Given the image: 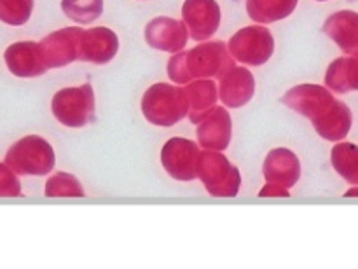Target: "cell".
Masks as SVG:
<instances>
[{"mask_svg":"<svg viewBox=\"0 0 358 269\" xmlns=\"http://www.w3.org/2000/svg\"><path fill=\"white\" fill-rule=\"evenodd\" d=\"M140 108L147 122L159 128H171L189 115L185 86L170 82L152 84L143 93Z\"/></svg>","mask_w":358,"mask_h":269,"instance_id":"cell-1","label":"cell"},{"mask_svg":"<svg viewBox=\"0 0 358 269\" xmlns=\"http://www.w3.org/2000/svg\"><path fill=\"white\" fill-rule=\"evenodd\" d=\"M3 161L20 177H45L55 170L56 154L45 138L27 135L9 147Z\"/></svg>","mask_w":358,"mask_h":269,"instance_id":"cell-2","label":"cell"},{"mask_svg":"<svg viewBox=\"0 0 358 269\" xmlns=\"http://www.w3.org/2000/svg\"><path fill=\"white\" fill-rule=\"evenodd\" d=\"M51 112L59 124L79 129L96 119V100L90 82L63 87L51 100Z\"/></svg>","mask_w":358,"mask_h":269,"instance_id":"cell-3","label":"cell"},{"mask_svg":"<svg viewBox=\"0 0 358 269\" xmlns=\"http://www.w3.org/2000/svg\"><path fill=\"white\" fill-rule=\"evenodd\" d=\"M198 178L212 198H236L241 189L240 168L234 166L220 150H201Z\"/></svg>","mask_w":358,"mask_h":269,"instance_id":"cell-4","label":"cell"},{"mask_svg":"<svg viewBox=\"0 0 358 269\" xmlns=\"http://www.w3.org/2000/svg\"><path fill=\"white\" fill-rule=\"evenodd\" d=\"M231 56L247 66H261L275 52V37L266 24H250L238 30L227 42Z\"/></svg>","mask_w":358,"mask_h":269,"instance_id":"cell-5","label":"cell"},{"mask_svg":"<svg viewBox=\"0 0 358 269\" xmlns=\"http://www.w3.org/2000/svg\"><path fill=\"white\" fill-rule=\"evenodd\" d=\"M227 44L222 41H205L194 49L185 51L189 75L196 79H220L227 70L236 65Z\"/></svg>","mask_w":358,"mask_h":269,"instance_id":"cell-6","label":"cell"},{"mask_svg":"<svg viewBox=\"0 0 358 269\" xmlns=\"http://www.w3.org/2000/svg\"><path fill=\"white\" fill-rule=\"evenodd\" d=\"M201 147L194 140L173 136L161 149V164L173 180L192 182L198 178V161Z\"/></svg>","mask_w":358,"mask_h":269,"instance_id":"cell-7","label":"cell"},{"mask_svg":"<svg viewBox=\"0 0 358 269\" xmlns=\"http://www.w3.org/2000/svg\"><path fill=\"white\" fill-rule=\"evenodd\" d=\"M334 94L327 86L320 84H297L290 87L282 96V103L289 107L290 110L297 112L303 117L313 119L320 117L332 103H334Z\"/></svg>","mask_w":358,"mask_h":269,"instance_id":"cell-8","label":"cell"},{"mask_svg":"<svg viewBox=\"0 0 358 269\" xmlns=\"http://www.w3.org/2000/svg\"><path fill=\"white\" fill-rule=\"evenodd\" d=\"M182 21L187 27L191 38L198 42L210 41L222 21L220 6L217 0H185L182 6Z\"/></svg>","mask_w":358,"mask_h":269,"instance_id":"cell-9","label":"cell"},{"mask_svg":"<svg viewBox=\"0 0 358 269\" xmlns=\"http://www.w3.org/2000/svg\"><path fill=\"white\" fill-rule=\"evenodd\" d=\"M143 37L152 49L175 54V52L184 51L191 35H189L184 21L168 16H157L145 24Z\"/></svg>","mask_w":358,"mask_h":269,"instance_id":"cell-10","label":"cell"},{"mask_svg":"<svg viewBox=\"0 0 358 269\" xmlns=\"http://www.w3.org/2000/svg\"><path fill=\"white\" fill-rule=\"evenodd\" d=\"M3 61H6L7 70L20 79H35V77L44 75L49 70L41 44L31 41L10 44L3 51Z\"/></svg>","mask_w":358,"mask_h":269,"instance_id":"cell-11","label":"cell"},{"mask_svg":"<svg viewBox=\"0 0 358 269\" xmlns=\"http://www.w3.org/2000/svg\"><path fill=\"white\" fill-rule=\"evenodd\" d=\"M83 31L84 30L80 27L59 28V30L45 35L38 42L49 70L63 68V66L76 61L77 56H79V41Z\"/></svg>","mask_w":358,"mask_h":269,"instance_id":"cell-12","label":"cell"},{"mask_svg":"<svg viewBox=\"0 0 358 269\" xmlns=\"http://www.w3.org/2000/svg\"><path fill=\"white\" fill-rule=\"evenodd\" d=\"M196 126H198L196 128L198 143L205 150L224 152L233 140V117L229 114V108L224 105H217Z\"/></svg>","mask_w":358,"mask_h":269,"instance_id":"cell-13","label":"cell"},{"mask_svg":"<svg viewBox=\"0 0 358 269\" xmlns=\"http://www.w3.org/2000/svg\"><path fill=\"white\" fill-rule=\"evenodd\" d=\"M119 51V37L107 27H96L84 30L79 41L77 59L94 65H105L115 58Z\"/></svg>","mask_w":358,"mask_h":269,"instance_id":"cell-14","label":"cell"},{"mask_svg":"<svg viewBox=\"0 0 358 269\" xmlns=\"http://www.w3.org/2000/svg\"><path fill=\"white\" fill-rule=\"evenodd\" d=\"M255 94V77L247 65H234L219 82V98L224 107L241 108Z\"/></svg>","mask_w":358,"mask_h":269,"instance_id":"cell-15","label":"cell"},{"mask_svg":"<svg viewBox=\"0 0 358 269\" xmlns=\"http://www.w3.org/2000/svg\"><path fill=\"white\" fill-rule=\"evenodd\" d=\"M301 173H303V168H301L299 157L287 147H276L269 150L262 164L264 180L280 184L287 189H292L299 182Z\"/></svg>","mask_w":358,"mask_h":269,"instance_id":"cell-16","label":"cell"},{"mask_svg":"<svg viewBox=\"0 0 358 269\" xmlns=\"http://www.w3.org/2000/svg\"><path fill=\"white\" fill-rule=\"evenodd\" d=\"M322 31L339 45L343 52L358 56V13L339 10L325 20Z\"/></svg>","mask_w":358,"mask_h":269,"instance_id":"cell-17","label":"cell"},{"mask_svg":"<svg viewBox=\"0 0 358 269\" xmlns=\"http://www.w3.org/2000/svg\"><path fill=\"white\" fill-rule=\"evenodd\" d=\"M189 101V121L198 124L203 117L217 107L219 98V84L213 79H196L185 86Z\"/></svg>","mask_w":358,"mask_h":269,"instance_id":"cell-18","label":"cell"},{"mask_svg":"<svg viewBox=\"0 0 358 269\" xmlns=\"http://www.w3.org/2000/svg\"><path fill=\"white\" fill-rule=\"evenodd\" d=\"M315 131L329 142H339L348 135L352 128V110L343 101L334 100V103L320 115L311 121Z\"/></svg>","mask_w":358,"mask_h":269,"instance_id":"cell-19","label":"cell"},{"mask_svg":"<svg viewBox=\"0 0 358 269\" xmlns=\"http://www.w3.org/2000/svg\"><path fill=\"white\" fill-rule=\"evenodd\" d=\"M325 86L334 93L358 89V56L334 59L325 72Z\"/></svg>","mask_w":358,"mask_h":269,"instance_id":"cell-20","label":"cell"},{"mask_svg":"<svg viewBox=\"0 0 358 269\" xmlns=\"http://www.w3.org/2000/svg\"><path fill=\"white\" fill-rule=\"evenodd\" d=\"M299 0H247V13L252 21L269 24L289 17Z\"/></svg>","mask_w":358,"mask_h":269,"instance_id":"cell-21","label":"cell"},{"mask_svg":"<svg viewBox=\"0 0 358 269\" xmlns=\"http://www.w3.org/2000/svg\"><path fill=\"white\" fill-rule=\"evenodd\" d=\"M331 163L334 170L350 184H358V147L348 142H339L331 150Z\"/></svg>","mask_w":358,"mask_h":269,"instance_id":"cell-22","label":"cell"},{"mask_svg":"<svg viewBox=\"0 0 358 269\" xmlns=\"http://www.w3.org/2000/svg\"><path fill=\"white\" fill-rule=\"evenodd\" d=\"M44 194L45 198H84L86 191L76 175L56 171L45 180Z\"/></svg>","mask_w":358,"mask_h":269,"instance_id":"cell-23","label":"cell"},{"mask_svg":"<svg viewBox=\"0 0 358 269\" xmlns=\"http://www.w3.org/2000/svg\"><path fill=\"white\" fill-rule=\"evenodd\" d=\"M62 10L77 24H90L103 13V0H62Z\"/></svg>","mask_w":358,"mask_h":269,"instance_id":"cell-24","label":"cell"},{"mask_svg":"<svg viewBox=\"0 0 358 269\" xmlns=\"http://www.w3.org/2000/svg\"><path fill=\"white\" fill-rule=\"evenodd\" d=\"M35 0H0V21L9 27H23L34 13Z\"/></svg>","mask_w":358,"mask_h":269,"instance_id":"cell-25","label":"cell"},{"mask_svg":"<svg viewBox=\"0 0 358 269\" xmlns=\"http://www.w3.org/2000/svg\"><path fill=\"white\" fill-rule=\"evenodd\" d=\"M21 191L20 175L3 161L0 163V198H20Z\"/></svg>","mask_w":358,"mask_h":269,"instance_id":"cell-26","label":"cell"},{"mask_svg":"<svg viewBox=\"0 0 358 269\" xmlns=\"http://www.w3.org/2000/svg\"><path fill=\"white\" fill-rule=\"evenodd\" d=\"M168 77L173 84H178V86H187L189 82H192L191 75H189L187 63H185V51L175 52L170 58L166 65Z\"/></svg>","mask_w":358,"mask_h":269,"instance_id":"cell-27","label":"cell"},{"mask_svg":"<svg viewBox=\"0 0 358 269\" xmlns=\"http://www.w3.org/2000/svg\"><path fill=\"white\" fill-rule=\"evenodd\" d=\"M259 198H290V191L280 184L266 182L261 191H259Z\"/></svg>","mask_w":358,"mask_h":269,"instance_id":"cell-28","label":"cell"},{"mask_svg":"<svg viewBox=\"0 0 358 269\" xmlns=\"http://www.w3.org/2000/svg\"><path fill=\"white\" fill-rule=\"evenodd\" d=\"M317 2H327V0H317Z\"/></svg>","mask_w":358,"mask_h":269,"instance_id":"cell-29","label":"cell"}]
</instances>
